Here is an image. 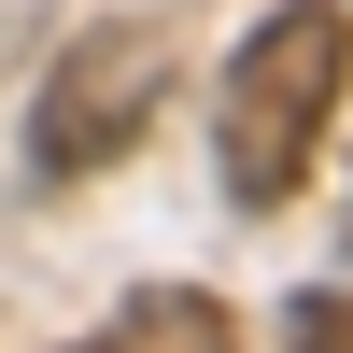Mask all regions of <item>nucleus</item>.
<instances>
[{
    "label": "nucleus",
    "instance_id": "f257e3e1",
    "mask_svg": "<svg viewBox=\"0 0 353 353\" xmlns=\"http://www.w3.org/2000/svg\"><path fill=\"white\" fill-rule=\"evenodd\" d=\"M339 99H353V14L339 0H269L226 43V71H212V170H226V198L283 212L311 184V156H325Z\"/></svg>",
    "mask_w": 353,
    "mask_h": 353
},
{
    "label": "nucleus",
    "instance_id": "f03ea898",
    "mask_svg": "<svg viewBox=\"0 0 353 353\" xmlns=\"http://www.w3.org/2000/svg\"><path fill=\"white\" fill-rule=\"evenodd\" d=\"M184 85V43L170 14H99L57 43V71L28 85V184H99L113 156H141Z\"/></svg>",
    "mask_w": 353,
    "mask_h": 353
},
{
    "label": "nucleus",
    "instance_id": "7ed1b4c3",
    "mask_svg": "<svg viewBox=\"0 0 353 353\" xmlns=\"http://www.w3.org/2000/svg\"><path fill=\"white\" fill-rule=\"evenodd\" d=\"M85 353H241V325H226L212 297H184V283H141V297L113 311Z\"/></svg>",
    "mask_w": 353,
    "mask_h": 353
},
{
    "label": "nucleus",
    "instance_id": "20e7f679",
    "mask_svg": "<svg viewBox=\"0 0 353 353\" xmlns=\"http://www.w3.org/2000/svg\"><path fill=\"white\" fill-rule=\"evenodd\" d=\"M297 353H353V297H297Z\"/></svg>",
    "mask_w": 353,
    "mask_h": 353
}]
</instances>
